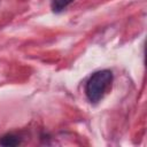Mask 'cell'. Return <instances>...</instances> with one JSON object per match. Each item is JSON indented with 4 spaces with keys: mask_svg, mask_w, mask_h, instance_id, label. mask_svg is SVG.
<instances>
[{
    "mask_svg": "<svg viewBox=\"0 0 147 147\" xmlns=\"http://www.w3.org/2000/svg\"><path fill=\"white\" fill-rule=\"evenodd\" d=\"M114 80L113 72L108 69H102L93 72L85 84V94L90 102H99L111 88Z\"/></svg>",
    "mask_w": 147,
    "mask_h": 147,
    "instance_id": "obj_1",
    "label": "cell"
},
{
    "mask_svg": "<svg viewBox=\"0 0 147 147\" xmlns=\"http://www.w3.org/2000/svg\"><path fill=\"white\" fill-rule=\"evenodd\" d=\"M75 0H52L51 1V8L54 13L59 14V13H62Z\"/></svg>",
    "mask_w": 147,
    "mask_h": 147,
    "instance_id": "obj_3",
    "label": "cell"
},
{
    "mask_svg": "<svg viewBox=\"0 0 147 147\" xmlns=\"http://www.w3.org/2000/svg\"><path fill=\"white\" fill-rule=\"evenodd\" d=\"M21 144L20 137H17L14 133H7L0 137V145L2 146H17Z\"/></svg>",
    "mask_w": 147,
    "mask_h": 147,
    "instance_id": "obj_2",
    "label": "cell"
}]
</instances>
